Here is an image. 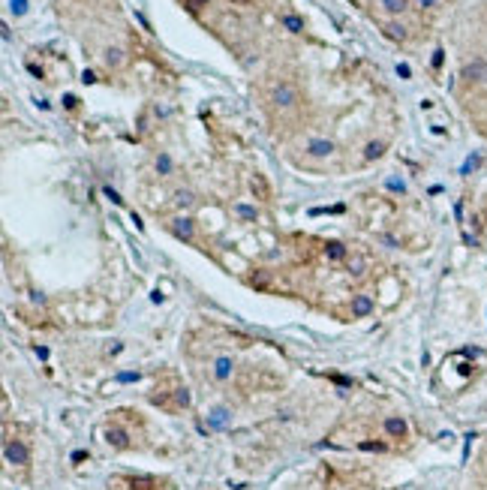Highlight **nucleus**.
<instances>
[{"label": "nucleus", "instance_id": "nucleus-1", "mask_svg": "<svg viewBox=\"0 0 487 490\" xmlns=\"http://www.w3.org/2000/svg\"><path fill=\"white\" fill-rule=\"evenodd\" d=\"M274 102L283 105V108H289V105L298 102V90H295L289 82H283V85H277V90H274Z\"/></svg>", "mask_w": 487, "mask_h": 490}, {"label": "nucleus", "instance_id": "nucleus-2", "mask_svg": "<svg viewBox=\"0 0 487 490\" xmlns=\"http://www.w3.org/2000/svg\"><path fill=\"white\" fill-rule=\"evenodd\" d=\"M463 79L469 82H487V60H472L463 66Z\"/></svg>", "mask_w": 487, "mask_h": 490}, {"label": "nucleus", "instance_id": "nucleus-3", "mask_svg": "<svg viewBox=\"0 0 487 490\" xmlns=\"http://www.w3.org/2000/svg\"><path fill=\"white\" fill-rule=\"evenodd\" d=\"M3 454H6V460H9V463H18V466H24V463H27V448H24L21 442H6Z\"/></svg>", "mask_w": 487, "mask_h": 490}, {"label": "nucleus", "instance_id": "nucleus-4", "mask_svg": "<svg viewBox=\"0 0 487 490\" xmlns=\"http://www.w3.org/2000/svg\"><path fill=\"white\" fill-rule=\"evenodd\" d=\"M334 150V144L328 141V138H313L310 144H307V154H313V157H328Z\"/></svg>", "mask_w": 487, "mask_h": 490}, {"label": "nucleus", "instance_id": "nucleus-5", "mask_svg": "<svg viewBox=\"0 0 487 490\" xmlns=\"http://www.w3.org/2000/svg\"><path fill=\"white\" fill-rule=\"evenodd\" d=\"M370 310H373V301H370V298L358 295V298L352 301V313H355V316H367Z\"/></svg>", "mask_w": 487, "mask_h": 490}, {"label": "nucleus", "instance_id": "nucleus-6", "mask_svg": "<svg viewBox=\"0 0 487 490\" xmlns=\"http://www.w3.org/2000/svg\"><path fill=\"white\" fill-rule=\"evenodd\" d=\"M385 430H388V436H403L406 433V421L403 418H388L385 421Z\"/></svg>", "mask_w": 487, "mask_h": 490}, {"label": "nucleus", "instance_id": "nucleus-7", "mask_svg": "<svg viewBox=\"0 0 487 490\" xmlns=\"http://www.w3.org/2000/svg\"><path fill=\"white\" fill-rule=\"evenodd\" d=\"M382 150H385L382 141H370L367 150H364V157H367V160H379V157H382Z\"/></svg>", "mask_w": 487, "mask_h": 490}, {"label": "nucleus", "instance_id": "nucleus-8", "mask_svg": "<svg viewBox=\"0 0 487 490\" xmlns=\"http://www.w3.org/2000/svg\"><path fill=\"white\" fill-rule=\"evenodd\" d=\"M105 436H108V442H111V445H118V448H127V433H124V430H108Z\"/></svg>", "mask_w": 487, "mask_h": 490}, {"label": "nucleus", "instance_id": "nucleus-9", "mask_svg": "<svg viewBox=\"0 0 487 490\" xmlns=\"http://www.w3.org/2000/svg\"><path fill=\"white\" fill-rule=\"evenodd\" d=\"M283 27L292 30V33H298V30H304V21L298 18V15H286V18H283Z\"/></svg>", "mask_w": 487, "mask_h": 490}, {"label": "nucleus", "instance_id": "nucleus-10", "mask_svg": "<svg viewBox=\"0 0 487 490\" xmlns=\"http://www.w3.org/2000/svg\"><path fill=\"white\" fill-rule=\"evenodd\" d=\"M175 232H177L180 238H190V235H193V223H190V220H177Z\"/></svg>", "mask_w": 487, "mask_h": 490}, {"label": "nucleus", "instance_id": "nucleus-11", "mask_svg": "<svg viewBox=\"0 0 487 490\" xmlns=\"http://www.w3.org/2000/svg\"><path fill=\"white\" fill-rule=\"evenodd\" d=\"M385 33L391 36V40H406V27H403V24H388Z\"/></svg>", "mask_w": 487, "mask_h": 490}, {"label": "nucleus", "instance_id": "nucleus-12", "mask_svg": "<svg viewBox=\"0 0 487 490\" xmlns=\"http://www.w3.org/2000/svg\"><path fill=\"white\" fill-rule=\"evenodd\" d=\"M382 6H385L388 12H403V9H406V0H382Z\"/></svg>", "mask_w": 487, "mask_h": 490}, {"label": "nucleus", "instance_id": "nucleus-13", "mask_svg": "<svg viewBox=\"0 0 487 490\" xmlns=\"http://www.w3.org/2000/svg\"><path fill=\"white\" fill-rule=\"evenodd\" d=\"M229 367H232L229 358H220L217 361V376H220V379H226V376H229Z\"/></svg>", "mask_w": 487, "mask_h": 490}, {"label": "nucleus", "instance_id": "nucleus-14", "mask_svg": "<svg viewBox=\"0 0 487 490\" xmlns=\"http://www.w3.org/2000/svg\"><path fill=\"white\" fill-rule=\"evenodd\" d=\"M121 60H124V57H121V51H118V48L105 51V63H108V66H121Z\"/></svg>", "mask_w": 487, "mask_h": 490}, {"label": "nucleus", "instance_id": "nucleus-15", "mask_svg": "<svg viewBox=\"0 0 487 490\" xmlns=\"http://www.w3.org/2000/svg\"><path fill=\"white\" fill-rule=\"evenodd\" d=\"M325 253H328V259H343V256H346V250H343L340 244H328Z\"/></svg>", "mask_w": 487, "mask_h": 490}, {"label": "nucleus", "instance_id": "nucleus-16", "mask_svg": "<svg viewBox=\"0 0 487 490\" xmlns=\"http://www.w3.org/2000/svg\"><path fill=\"white\" fill-rule=\"evenodd\" d=\"M157 169H160V172H169V169H172V160H169V157L163 154V157L157 160Z\"/></svg>", "mask_w": 487, "mask_h": 490}, {"label": "nucleus", "instance_id": "nucleus-17", "mask_svg": "<svg viewBox=\"0 0 487 490\" xmlns=\"http://www.w3.org/2000/svg\"><path fill=\"white\" fill-rule=\"evenodd\" d=\"M238 214H241V217H247V220H253V217H256V211H253V208H247V205H238Z\"/></svg>", "mask_w": 487, "mask_h": 490}, {"label": "nucleus", "instance_id": "nucleus-18", "mask_svg": "<svg viewBox=\"0 0 487 490\" xmlns=\"http://www.w3.org/2000/svg\"><path fill=\"white\" fill-rule=\"evenodd\" d=\"M24 9H27V0H12V12H18V15H21Z\"/></svg>", "mask_w": 487, "mask_h": 490}, {"label": "nucleus", "instance_id": "nucleus-19", "mask_svg": "<svg viewBox=\"0 0 487 490\" xmlns=\"http://www.w3.org/2000/svg\"><path fill=\"white\" fill-rule=\"evenodd\" d=\"M397 75H400V79H409V75H412V69H409L406 63H397Z\"/></svg>", "mask_w": 487, "mask_h": 490}, {"label": "nucleus", "instance_id": "nucleus-20", "mask_svg": "<svg viewBox=\"0 0 487 490\" xmlns=\"http://www.w3.org/2000/svg\"><path fill=\"white\" fill-rule=\"evenodd\" d=\"M478 163H481V157H469V163H466V166H463V172H469V169H475V166H478Z\"/></svg>", "mask_w": 487, "mask_h": 490}, {"label": "nucleus", "instance_id": "nucleus-21", "mask_svg": "<svg viewBox=\"0 0 487 490\" xmlns=\"http://www.w3.org/2000/svg\"><path fill=\"white\" fill-rule=\"evenodd\" d=\"M82 82H85V85H90V82H96V75H93L90 69H85V75H82Z\"/></svg>", "mask_w": 487, "mask_h": 490}, {"label": "nucleus", "instance_id": "nucleus-22", "mask_svg": "<svg viewBox=\"0 0 487 490\" xmlns=\"http://www.w3.org/2000/svg\"><path fill=\"white\" fill-rule=\"evenodd\" d=\"M415 3H418V6H436L439 0H415Z\"/></svg>", "mask_w": 487, "mask_h": 490}, {"label": "nucleus", "instance_id": "nucleus-23", "mask_svg": "<svg viewBox=\"0 0 487 490\" xmlns=\"http://www.w3.org/2000/svg\"><path fill=\"white\" fill-rule=\"evenodd\" d=\"M208 0H190V9H199V6H205Z\"/></svg>", "mask_w": 487, "mask_h": 490}]
</instances>
